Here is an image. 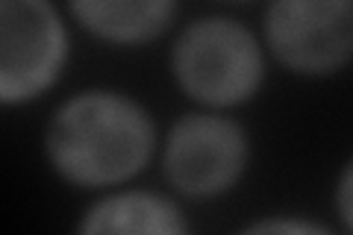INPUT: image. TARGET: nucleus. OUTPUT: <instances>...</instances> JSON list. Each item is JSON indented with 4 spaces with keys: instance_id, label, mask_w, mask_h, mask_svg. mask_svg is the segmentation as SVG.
I'll list each match as a JSON object with an SVG mask.
<instances>
[{
    "instance_id": "1",
    "label": "nucleus",
    "mask_w": 353,
    "mask_h": 235,
    "mask_svg": "<svg viewBox=\"0 0 353 235\" xmlns=\"http://www.w3.org/2000/svg\"><path fill=\"white\" fill-rule=\"evenodd\" d=\"M44 147L62 180L103 188L145 171L157 147V127L148 109L127 94L83 92L57 109Z\"/></svg>"
},
{
    "instance_id": "2",
    "label": "nucleus",
    "mask_w": 353,
    "mask_h": 235,
    "mask_svg": "<svg viewBox=\"0 0 353 235\" xmlns=\"http://www.w3.org/2000/svg\"><path fill=\"white\" fill-rule=\"evenodd\" d=\"M171 71L192 100L224 109L253 97L265 59L256 36L245 24L233 18H201L176 39Z\"/></svg>"
},
{
    "instance_id": "3",
    "label": "nucleus",
    "mask_w": 353,
    "mask_h": 235,
    "mask_svg": "<svg viewBox=\"0 0 353 235\" xmlns=\"http://www.w3.org/2000/svg\"><path fill=\"white\" fill-rule=\"evenodd\" d=\"M65 56L68 39L50 0H0V106L50 88Z\"/></svg>"
},
{
    "instance_id": "4",
    "label": "nucleus",
    "mask_w": 353,
    "mask_h": 235,
    "mask_svg": "<svg viewBox=\"0 0 353 235\" xmlns=\"http://www.w3.org/2000/svg\"><path fill=\"white\" fill-rule=\"evenodd\" d=\"M165 176L176 192L206 200L230 192L248 165V136L236 121L192 112L165 139Z\"/></svg>"
},
{
    "instance_id": "5",
    "label": "nucleus",
    "mask_w": 353,
    "mask_h": 235,
    "mask_svg": "<svg viewBox=\"0 0 353 235\" xmlns=\"http://www.w3.org/2000/svg\"><path fill=\"white\" fill-rule=\"evenodd\" d=\"M265 39L294 74L341 71L353 53V0H274L265 15Z\"/></svg>"
},
{
    "instance_id": "6",
    "label": "nucleus",
    "mask_w": 353,
    "mask_h": 235,
    "mask_svg": "<svg viewBox=\"0 0 353 235\" xmlns=\"http://www.w3.org/2000/svg\"><path fill=\"white\" fill-rule=\"evenodd\" d=\"M176 0H71V12L97 39L141 44L171 24Z\"/></svg>"
},
{
    "instance_id": "7",
    "label": "nucleus",
    "mask_w": 353,
    "mask_h": 235,
    "mask_svg": "<svg viewBox=\"0 0 353 235\" xmlns=\"http://www.w3.org/2000/svg\"><path fill=\"white\" fill-rule=\"evenodd\" d=\"M80 229L88 235L127 232V235H176L185 232V221L168 197L150 192L109 194L85 212Z\"/></svg>"
},
{
    "instance_id": "8",
    "label": "nucleus",
    "mask_w": 353,
    "mask_h": 235,
    "mask_svg": "<svg viewBox=\"0 0 353 235\" xmlns=\"http://www.w3.org/2000/svg\"><path fill=\"white\" fill-rule=\"evenodd\" d=\"M250 232H324L321 227H315V223L309 221H256L250 227Z\"/></svg>"
},
{
    "instance_id": "9",
    "label": "nucleus",
    "mask_w": 353,
    "mask_h": 235,
    "mask_svg": "<svg viewBox=\"0 0 353 235\" xmlns=\"http://www.w3.org/2000/svg\"><path fill=\"white\" fill-rule=\"evenodd\" d=\"M350 167L345 174H341V183H339V215L345 218V227L350 229V223H353V212H350Z\"/></svg>"
}]
</instances>
